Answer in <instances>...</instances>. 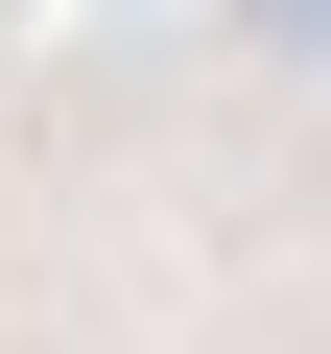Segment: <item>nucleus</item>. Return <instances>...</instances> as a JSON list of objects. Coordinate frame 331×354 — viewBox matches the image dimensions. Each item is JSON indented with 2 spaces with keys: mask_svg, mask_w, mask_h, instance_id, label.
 Masks as SVG:
<instances>
[{
  "mask_svg": "<svg viewBox=\"0 0 331 354\" xmlns=\"http://www.w3.org/2000/svg\"><path fill=\"white\" fill-rule=\"evenodd\" d=\"M237 24H260V48H284V71H331V0H237Z\"/></svg>",
  "mask_w": 331,
  "mask_h": 354,
  "instance_id": "nucleus-1",
  "label": "nucleus"
}]
</instances>
